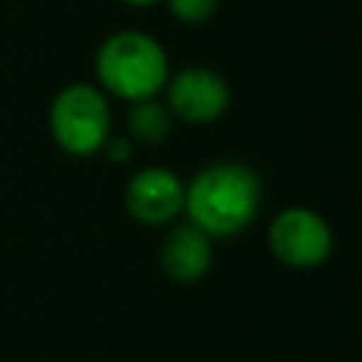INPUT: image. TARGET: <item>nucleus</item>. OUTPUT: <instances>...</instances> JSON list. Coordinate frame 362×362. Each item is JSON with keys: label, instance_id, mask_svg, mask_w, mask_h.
Listing matches in <instances>:
<instances>
[{"label": "nucleus", "instance_id": "obj_3", "mask_svg": "<svg viewBox=\"0 0 362 362\" xmlns=\"http://www.w3.org/2000/svg\"><path fill=\"white\" fill-rule=\"evenodd\" d=\"M48 127L54 144L74 158L102 153V144L113 133L107 93L90 82H68L51 99Z\"/></svg>", "mask_w": 362, "mask_h": 362}, {"label": "nucleus", "instance_id": "obj_11", "mask_svg": "<svg viewBox=\"0 0 362 362\" xmlns=\"http://www.w3.org/2000/svg\"><path fill=\"white\" fill-rule=\"evenodd\" d=\"M122 3L136 6V8H144V6H153V3H158V0H122Z\"/></svg>", "mask_w": 362, "mask_h": 362}, {"label": "nucleus", "instance_id": "obj_10", "mask_svg": "<svg viewBox=\"0 0 362 362\" xmlns=\"http://www.w3.org/2000/svg\"><path fill=\"white\" fill-rule=\"evenodd\" d=\"M136 153V141L127 133H110L107 141L102 144V156L113 164H127Z\"/></svg>", "mask_w": 362, "mask_h": 362}, {"label": "nucleus", "instance_id": "obj_4", "mask_svg": "<svg viewBox=\"0 0 362 362\" xmlns=\"http://www.w3.org/2000/svg\"><path fill=\"white\" fill-rule=\"evenodd\" d=\"M272 255L288 269H317L334 252V229L322 212L311 206H283L266 232Z\"/></svg>", "mask_w": 362, "mask_h": 362}, {"label": "nucleus", "instance_id": "obj_6", "mask_svg": "<svg viewBox=\"0 0 362 362\" xmlns=\"http://www.w3.org/2000/svg\"><path fill=\"white\" fill-rule=\"evenodd\" d=\"M124 209L144 226H170L184 212V181L164 164L136 170L124 184Z\"/></svg>", "mask_w": 362, "mask_h": 362}, {"label": "nucleus", "instance_id": "obj_5", "mask_svg": "<svg viewBox=\"0 0 362 362\" xmlns=\"http://www.w3.org/2000/svg\"><path fill=\"white\" fill-rule=\"evenodd\" d=\"M164 105L173 119L184 124L204 127L218 122L232 105V88L226 76L209 65H189L181 71H170L164 82Z\"/></svg>", "mask_w": 362, "mask_h": 362}, {"label": "nucleus", "instance_id": "obj_1", "mask_svg": "<svg viewBox=\"0 0 362 362\" xmlns=\"http://www.w3.org/2000/svg\"><path fill=\"white\" fill-rule=\"evenodd\" d=\"M260 206L263 181L246 161L221 158L184 181V215L212 240L238 238L257 221Z\"/></svg>", "mask_w": 362, "mask_h": 362}, {"label": "nucleus", "instance_id": "obj_7", "mask_svg": "<svg viewBox=\"0 0 362 362\" xmlns=\"http://www.w3.org/2000/svg\"><path fill=\"white\" fill-rule=\"evenodd\" d=\"M212 260H215L212 238L204 229H198L192 221L173 223L158 246L161 272L181 286H192L204 280L212 269Z\"/></svg>", "mask_w": 362, "mask_h": 362}, {"label": "nucleus", "instance_id": "obj_8", "mask_svg": "<svg viewBox=\"0 0 362 362\" xmlns=\"http://www.w3.org/2000/svg\"><path fill=\"white\" fill-rule=\"evenodd\" d=\"M170 130H173V113L167 110L164 102H158V96L130 102L127 136L136 144H161V141H167Z\"/></svg>", "mask_w": 362, "mask_h": 362}, {"label": "nucleus", "instance_id": "obj_9", "mask_svg": "<svg viewBox=\"0 0 362 362\" xmlns=\"http://www.w3.org/2000/svg\"><path fill=\"white\" fill-rule=\"evenodd\" d=\"M164 3H167V11L187 25H201L212 20L221 6V0H164Z\"/></svg>", "mask_w": 362, "mask_h": 362}, {"label": "nucleus", "instance_id": "obj_2", "mask_svg": "<svg viewBox=\"0 0 362 362\" xmlns=\"http://www.w3.org/2000/svg\"><path fill=\"white\" fill-rule=\"evenodd\" d=\"M93 74L107 96L122 102H139L158 96L170 76V59L164 45L141 31L122 28L107 34L93 57Z\"/></svg>", "mask_w": 362, "mask_h": 362}]
</instances>
